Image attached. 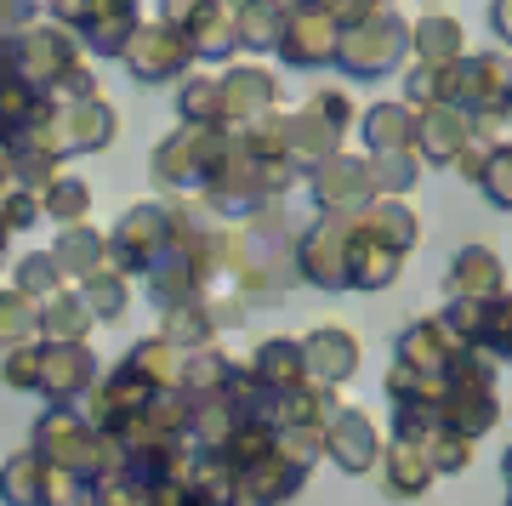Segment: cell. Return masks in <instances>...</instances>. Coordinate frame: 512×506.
<instances>
[{
	"mask_svg": "<svg viewBox=\"0 0 512 506\" xmlns=\"http://www.w3.org/2000/svg\"><path fill=\"white\" fill-rule=\"evenodd\" d=\"M399 0H319V12H325L336 29H353V23L376 18V12H393Z\"/></svg>",
	"mask_w": 512,
	"mask_h": 506,
	"instance_id": "obj_46",
	"label": "cell"
},
{
	"mask_svg": "<svg viewBox=\"0 0 512 506\" xmlns=\"http://www.w3.org/2000/svg\"><path fill=\"white\" fill-rule=\"evenodd\" d=\"M74 290H80V302L92 308L97 325H114V319H126V308H131V279L126 273H114V268L92 273L86 285H74Z\"/></svg>",
	"mask_w": 512,
	"mask_h": 506,
	"instance_id": "obj_37",
	"label": "cell"
},
{
	"mask_svg": "<svg viewBox=\"0 0 512 506\" xmlns=\"http://www.w3.org/2000/svg\"><path fill=\"white\" fill-rule=\"evenodd\" d=\"M285 18H291V6H285V0H251V6L234 18V46H239V52H251V57L274 52Z\"/></svg>",
	"mask_w": 512,
	"mask_h": 506,
	"instance_id": "obj_33",
	"label": "cell"
},
{
	"mask_svg": "<svg viewBox=\"0 0 512 506\" xmlns=\"http://www.w3.org/2000/svg\"><path fill=\"white\" fill-rule=\"evenodd\" d=\"M439 319L490 364H512V290H501L495 302H450Z\"/></svg>",
	"mask_w": 512,
	"mask_h": 506,
	"instance_id": "obj_12",
	"label": "cell"
},
{
	"mask_svg": "<svg viewBox=\"0 0 512 506\" xmlns=\"http://www.w3.org/2000/svg\"><path fill=\"white\" fill-rule=\"evenodd\" d=\"M251 376L262 381V387H274V393H296L302 381H313L308 376V353H302L296 336H268V342H256Z\"/></svg>",
	"mask_w": 512,
	"mask_h": 506,
	"instance_id": "obj_30",
	"label": "cell"
},
{
	"mask_svg": "<svg viewBox=\"0 0 512 506\" xmlns=\"http://www.w3.org/2000/svg\"><path fill=\"white\" fill-rule=\"evenodd\" d=\"M501 484L512 489V444H507V455H501Z\"/></svg>",
	"mask_w": 512,
	"mask_h": 506,
	"instance_id": "obj_51",
	"label": "cell"
},
{
	"mask_svg": "<svg viewBox=\"0 0 512 506\" xmlns=\"http://www.w3.org/2000/svg\"><path fill=\"white\" fill-rule=\"evenodd\" d=\"M92 308L80 302V290L63 285L57 296H46L40 302V342H86L92 336Z\"/></svg>",
	"mask_w": 512,
	"mask_h": 506,
	"instance_id": "obj_31",
	"label": "cell"
},
{
	"mask_svg": "<svg viewBox=\"0 0 512 506\" xmlns=\"http://www.w3.org/2000/svg\"><path fill=\"white\" fill-rule=\"evenodd\" d=\"M404 273V256L370 239L359 222H348V290H387Z\"/></svg>",
	"mask_w": 512,
	"mask_h": 506,
	"instance_id": "obj_28",
	"label": "cell"
},
{
	"mask_svg": "<svg viewBox=\"0 0 512 506\" xmlns=\"http://www.w3.org/2000/svg\"><path fill=\"white\" fill-rule=\"evenodd\" d=\"M484 199L490 205H501V211H512V126H507V137H501V148H495V160H490V171H484Z\"/></svg>",
	"mask_w": 512,
	"mask_h": 506,
	"instance_id": "obj_44",
	"label": "cell"
},
{
	"mask_svg": "<svg viewBox=\"0 0 512 506\" xmlns=\"http://www.w3.org/2000/svg\"><path fill=\"white\" fill-rule=\"evenodd\" d=\"M177 120L183 126H211L222 131V86H217V69H188L177 80Z\"/></svg>",
	"mask_w": 512,
	"mask_h": 506,
	"instance_id": "obj_32",
	"label": "cell"
},
{
	"mask_svg": "<svg viewBox=\"0 0 512 506\" xmlns=\"http://www.w3.org/2000/svg\"><path fill=\"white\" fill-rule=\"evenodd\" d=\"M131 6H137V0H131Z\"/></svg>",
	"mask_w": 512,
	"mask_h": 506,
	"instance_id": "obj_56",
	"label": "cell"
},
{
	"mask_svg": "<svg viewBox=\"0 0 512 506\" xmlns=\"http://www.w3.org/2000/svg\"><path fill=\"white\" fill-rule=\"evenodd\" d=\"M353 222H359L370 239H382L387 251H399V256H410L421 245V217H416L410 199H370Z\"/></svg>",
	"mask_w": 512,
	"mask_h": 506,
	"instance_id": "obj_29",
	"label": "cell"
},
{
	"mask_svg": "<svg viewBox=\"0 0 512 506\" xmlns=\"http://www.w3.org/2000/svg\"><path fill=\"white\" fill-rule=\"evenodd\" d=\"M467 353V342H456V330L444 325L439 313L433 319H416V325L399 330V342H393V364H404L410 376L421 381H444V370Z\"/></svg>",
	"mask_w": 512,
	"mask_h": 506,
	"instance_id": "obj_17",
	"label": "cell"
},
{
	"mask_svg": "<svg viewBox=\"0 0 512 506\" xmlns=\"http://www.w3.org/2000/svg\"><path fill=\"white\" fill-rule=\"evenodd\" d=\"M12 290L18 296H29V302H46V296H57L63 290V273H57V262H52V251H29V256H18L12 262Z\"/></svg>",
	"mask_w": 512,
	"mask_h": 506,
	"instance_id": "obj_40",
	"label": "cell"
},
{
	"mask_svg": "<svg viewBox=\"0 0 512 506\" xmlns=\"http://www.w3.org/2000/svg\"><path fill=\"white\" fill-rule=\"evenodd\" d=\"M211 6H222V12H228V18H239V12H245V6H251V0H211Z\"/></svg>",
	"mask_w": 512,
	"mask_h": 506,
	"instance_id": "obj_50",
	"label": "cell"
},
{
	"mask_svg": "<svg viewBox=\"0 0 512 506\" xmlns=\"http://www.w3.org/2000/svg\"><path fill=\"white\" fill-rule=\"evenodd\" d=\"M404 103L410 109H433V103H444V69H427V63H404Z\"/></svg>",
	"mask_w": 512,
	"mask_h": 506,
	"instance_id": "obj_43",
	"label": "cell"
},
{
	"mask_svg": "<svg viewBox=\"0 0 512 506\" xmlns=\"http://www.w3.org/2000/svg\"><path fill=\"white\" fill-rule=\"evenodd\" d=\"M0 501L6 506H86V489L69 484L57 467H46L35 450H18L0 461Z\"/></svg>",
	"mask_w": 512,
	"mask_h": 506,
	"instance_id": "obj_11",
	"label": "cell"
},
{
	"mask_svg": "<svg viewBox=\"0 0 512 506\" xmlns=\"http://www.w3.org/2000/svg\"><path fill=\"white\" fill-rule=\"evenodd\" d=\"M217 86H222V131H245L251 120H262L285 103V86L262 63H228L217 74Z\"/></svg>",
	"mask_w": 512,
	"mask_h": 506,
	"instance_id": "obj_14",
	"label": "cell"
},
{
	"mask_svg": "<svg viewBox=\"0 0 512 506\" xmlns=\"http://www.w3.org/2000/svg\"><path fill=\"white\" fill-rule=\"evenodd\" d=\"M0 188H12V171H6V148H0Z\"/></svg>",
	"mask_w": 512,
	"mask_h": 506,
	"instance_id": "obj_52",
	"label": "cell"
},
{
	"mask_svg": "<svg viewBox=\"0 0 512 506\" xmlns=\"http://www.w3.org/2000/svg\"><path fill=\"white\" fill-rule=\"evenodd\" d=\"M444 103L467 114L473 131L507 137V126H512V57L501 46H484V52H467L461 63H450L444 69Z\"/></svg>",
	"mask_w": 512,
	"mask_h": 506,
	"instance_id": "obj_2",
	"label": "cell"
},
{
	"mask_svg": "<svg viewBox=\"0 0 512 506\" xmlns=\"http://www.w3.org/2000/svg\"><path fill=\"white\" fill-rule=\"evenodd\" d=\"M86 506H160V489L143 484L131 467H114L86 489Z\"/></svg>",
	"mask_w": 512,
	"mask_h": 506,
	"instance_id": "obj_38",
	"label": "cell"
},
{
	"mask_svg": "<svg viewBox=\"0 0 512 506\" xmlns=\"http://www.w3.org/2000/svg\"><path fill=\"white\" fill-rule=\"evenodd\" d=\"M29 137L63 165V160H74V154H103V148L120 137V114H114L103 97H92V103H57V109L46 114V126L29 131Z\"/></svg>",
	"mask_w": 512,
	"mask_h": 506,
	"instance_id": "obj_8",
	"label": "cell"
},
{
	"mask_svg": "<svg viewBox=\"0 0 512 506\" xmlns=\"http://www.w3.org/2000/svg\"><path fill=\"white\" fill-rule=\"evenodd\" d=\"M6 239H12V234H6V228H0V262H6Z\"/></svg>",
	"mask_w": 512,
	"mask_h": 506,
	"instance_id": "obj_53",
	"label": "cell"
},
{
	"mask_svg": "<svg viewBox=\"0 0 512 506\" xmlns=\"http://www.w3.org/2000/svg\"><path fill=\"white\" fill-rule=\"evenodd\" d=\"M0 387H12V393H35L40 387V342L6 347V353H0Z\"/></svg>",
	"mask_w": 512,
	"mask_h": 506,
	"instance_id": "obj_42",
	"label": "cell"
},
{
	"mask_svg": "<svg viewBox=\"0 0 512 506\" xmlns=\"http://www.w3.org/2000/svg\"><path fill=\"white\" fill-rule=\"evenodd\" d=\"M52 262H57V273H63V285H86L92 273L109 268V234H97L92 222L57 228V239H52Z\"/></svg>",
	"mask_w": 512,
	"mask_h": 506,
	"instance_id": "obj_26",
	"label": "cell"
},
{
	"mask_svg": "<svg viewBox=\"0 0 512 506\" xmlns=\"http://www.w3.org/2000/svg\"><path fill=\"white\" fill-rule=\"evenodd\" d=\"M308 194H313V211L319 217H359L370 199H376V188H370V160L365 154H336V160H325L319 171L308 177Z\"/></svg>",
	"mask_w": 512,
	"mask_h": 506,
	"instance_id": "obj_13",
	"label": "cell"
},
{
	"mask_svg": "<svg viewBox=\"0 0 512 506\" xmlns=\"http://www.w3.org/2000/svg\"><path fill=\"white\" fill-rule=\"evenodd\" d=\"M507 290V268L490 245H461L444 268V296L450 302H495Z\"/></svg>",
	"mask_w": 512,
	"mask_h": 506,
	"instance_id": "obj_20",
	"label": "cell"
},
{
	"mask_svg": "<svg viewBox=\"0 0 512 506\" xmlns=\"http://www.w3.org/2000/svg\"><path fill=\"white\" fill-rule=\"evenodd\" d=\"M507 506H512V489H507Z\"/></svg>",
	"mask_w": 512,
	"mask_h": 506,
	"instance_id": "obj_55",
	"label": "cell"
},
{
	"mask_svg": "<svg viewBox=\"0 0 512 506\" xmlns=\"http://www.w3.org/2000/svg\"><path fill=\"white\" fill-rule=\"evenodd\" d=\"M421 444H427V455H433V472H439V478H456V472L473 467V438L450 433V427H433Z\"/></svg>",
	"mask_w": 512,
	"mask_h": 506,
	"instance_id": "obj_41",
	"label": "cell"
},
{
	"mask_svg": "<svg viewBox=\"0 0 512 506\" xmlns=\"http://www.w3.org/2000/svg\"><path fill=\"white\" fill-rule=\"evenodd\" d=\"M490 29H495V46L512 52V0H490Z\"/></svg>",
	"mask_w": 512,
	"mask_h": 506,
	"instance_id": "obj_49",
	"label": "cell"
},
{
	"mask_svg": "<svg viewBox=\"0 0 512 506\" xmlns=\"http://www.w3.org/2000/svg\"><path fill=\"white\" fill-rule=\"evenodd\" d=\"M205 6H211V0H160V12H154V18H160V23H177V29H188V23L205 12Z\"/></svg>",
	"mask_w": 512,
	"mask_h": 506,
	"instance_id": "obj_47",
	"label": "cell"
},
{
	"mask_svg": "<svg viewBox=\"0 0 512 506\" xmlns=\"http://www.w3.org/2000/svg\"><path fill=\"white\" fill-rule=\"evenodd\" d=\"M40 12H29V6H18V0H0V40H12L23 29V23H35Z\"/></svg>",
	"mask_w": 512,
	"mask_h": 506,
	"instance_id": "obj_48",
	"label": "cell"
},
{
	"mask_svg": "<svg viewBox=\"0 0 512 506\" xmlns=\"http://www.w3.org/2000/svg\"><path fill=\"white\" fill-rule=\"evenodd\" d=\"M370 160V188L376 199H410V188L421 182L427 165L416 160V148H399V154H365Z\"/></svg>",
	"mask_w": 512,
	"mask_h": 506,
	"instance_id": "obj_36",
	"label": "cell"
},
{
	"mask_svg": "<svg viewBox=\"0 0 512 506\" xmlns=\"http://www.w3.org/2000/svg\"><path fill=\"white\" fill-rule=\"evenodd\" d=\"M86 63V52H80V40L63 29V23L52 18H35V23H23L18 35L6 40V69L23 74L35 91H46L52 97L63 80H69L74 69Z\"/></svg>",
	"mask_w": 512,
	"mask_h": 506,
	"instance_id": "obj_5",
	"label": "cell"
},
{
	"mask_svg": "<svg viewBox=\"0 0 512 506\" xmlns=\"http://www.w3.org/2000/svg\"><path fill=\"white\" fill-rule=\"evenodd\" d=\"M29 450L46 461V467H57L69 484L92 489L103 472L120 467V450H114V438H103L92 427V421L80 416L74 404H46L35 421V433H29Z\"/></svg>",
	"mask_w": 512,
	"mask_h": 506,
	"instance_id": "obj_1",
	"label": "cell"
},
{
	"mask_svg": "<svg viewBox=\"0 0 512 506\" xmlns=\"http://www.w3.org/2000/svg\"><path fill=\"white\" fill-rule=\"evenodd\" d=\"M183 35H188V46H194V63H200V69H217V63H228V57L239 52L234 46V18H228L222 6H205Z\"/></svg>",
	"mask_w": 512,
	"mask_h": 506,
	"instance_id": "obj_34",
	"label": "cell"
},
{
	"mask_svg": "<svg viewBox=\"0 0 512 506\" xmlns=\"http://www.w3.org/2000/svg\"><path fill=\"white\" fill-rule=\"evenodd\" d=\"M35 222H40V194H29V188H0V228L6 234H23Z\"/></svg>",
	"mask_w": 512,
	"mask_h": 506,
	"instance_id": "obj_45",
	"label": "cell"
},
{
	"mask_svg": "<svg viewBox=\"0 0 512 506\" xmlns=\"http://www.w3.org/2000/svg\"><path fill=\"white\" fill-rule=\"evenodd\" d=\"M137 6L131 0H97L92 6V18L74 29V40H80V52L86 57H126V46H131V35H137Z\"/></svg>",
	"mask_w": 512,
	"mask_h": 506,
	"instance_id": "obj_23",
	"label": "cell"
},
{
	"mask_svg": "<svg viewBox=\"0 0 512 506\" xmlns=\"http://www.w3.org/2000/svg\"><path fill=\"white\" fill-rule=\"evenodd\" d=\"M97 353L86 342H40V387L46 404H80L97 387Z\"/></svg>",
	"mask_w": 512,
	"mask_h": 506,
	"instance_id": "obj_15",
	"label": "cell"
},
{
	"mask_svg": "<svg viewBox=\"0 0 512 506\" xmlns=\"http://www.w3.org/2000/svg\"><path fill=\"white\" fill-rule=\"evenodd\" d=\"M473 137V120L450 103H433V109H416V160L450 171V160L461 154V143Z\"/></svg>",
	"mask_w": 512,
	"mask_h": 506,
	"instance_id": "obj_22",
	"label": "cell"
},
{
	"mask_svg": "<svg viewBox=\"0 0 512 506\" xmlns=\"http://www.w3.org/2000/svg\"><path fill=\"white\" fill-rule=\"evenodd\" d=\"M461 57H467V29H461L456 12H421V18H410V63L450 69Z\"/></svg>",
	"mask_w": 512,
	"mask_h": 506,
	"instance_id": "obj_25",
	"label": "cell"
},
{
	"mask_svg": "<svg viewBox=\"0 0 512 506\" xmlns=\"http://www.w3.org/2000/svg\"><path fill=\"white\" fill-rule=\"evenodd\" d=\"M382 433H376V421L359 410V404H342L325 427V455L336 472H348V478H365V472L382 467Z\"/></svg>",
	"mask_w": 512,
	"mask_h": 506,
	"instance_id": "obj_16",
	"label": "cell"
},
{
	"mask_svg": "<svg viewBox=\"0 0 512 506\" xmlns=\"http://www.w3.org/2000/svg\"><path fill=\"white\" fill-rule=\"evenodd\" d=\"M359 137H365V154H399V148H416V109L404 97H382L359 114Z\"/></svg>",
	"mask_w": 512,
	"mask_h": 506,
	"instance_id": "obj_27",
	"label": "cell"
},
{
	"mask_svg": "<svg viewBox=\"0 0 512 506\" xmlns=\"http://www.w3.org/2000/svg\"><path fill=\"white\" fill-rule=\"evenodd\" d=\"M0 74H6V40H0Z\"/></svg>",
	"mask_w": 512,
	"mask_h": 506,
	"instance_id": "obj_54",
	"label": "cell"
},
{
	"mask_svg": "<svg viewBox=\"0 0 512 506\" xmlns=\"http://www.w3.org/2000/svg\"><path fill=\"white\" fill-rule=\"evenodd\" d=\"M57 103L46 97V91H35L23 74H0V148H12V143H23L29 131H40L46 126V114H52Z\"/></svg>",
	"mask_w": 512,
	"mask_h": 506,
	"instance_id": "obj_24",
	"label": "cell"
},
{
	"mask_svg": "<svg viewBox=\"0 0 512 506\" xmlns=\"http://www.w3.org/2000/svg\"><path fill=\"white\" fill-rule=\"evenodd\" d=\"M131 69L137 86H171V80H183L188 69H200L194 63V46L177 23H160V18H143L137 23V35H131L126 57H120Z\"/></svg>",
	"mask_w": 512,
	"mask_h": 506,
	"instance_id": "obj_9",
	"label": "cell"
},
{
	"mask_svg": "<svg viewBox=\"0 0 512 506\" xmlns=\"http://www.w3.org/2000/svg\"><path fill=\"white\" fill-rule=\"evenodd\" d=\"M336 46H342V29L325 12H291L279 29L274 57L285 69H336Z\"/></svg>",
	"mask_w": 512,
	"mask_h": 506,
	"instance_id": "obj_18",
	"label": "cell"
},
{
	"mask_svg": "<svg viewBox=\"0 0 512 506\" xmlns=\"http://www.w3.org/2000/svg\"><path fill=\"white\" fill-rule=\"evenodd\" d=\"M171 239H177V217H171V205L143 199V205H131L126 217L109 228V268L126 273V279H148V268L171 251Z\"/></svg>",
	"mask_w": 512,
	"mask_h": 506,
	"instance_id": "obj_7",
	"label": "cell"
},
{
	"mask_svg": "<svg viewBox=\"0 0 512 506\" xmlns=\"http://www.w3.org/2000/svg\"><path fill=\"white\" fill-rule=\"evenodd\" d=\"M222 148H228V131H211V126H177L171 137L154 143L148 154V177L160 194H200L205 177H211V165L222 160Z\"/></svg>",
	"mask_w": 512,
	"mask_h": 506,
	"instance_id": "obj_6",
	"label": "cell"
},
{
	"mask_svg": "<svg viewBox=\"0 0 512 506\" xmlns=\"http://www.w3.org/2000/svg\"><path fill=\"white\" fill-rule=\"evenodd\" d=\"M353 222V217H348ZM348 222L342 217H319L313 228H302L296 234V279L302 285H319V290H348Z\"/></svg>",
	"mask_w": 512,
	"mask_h": 506,
	"instance_id": "obj_10",
	"label": "cell"
},
{
	"mask_svg": "<svg viewBox=\"0 0 512 506\" xmlns=\"http://www.w3.org/2000/svg\"><path fill=\"white\" fill-rule=\"evenodd\" d=\"M382 495L393 506H404V501H421L427 489L439 484V472H433V455H427V444L421 438H393L382 450Z\"/></svg>",
	"mask_w": 512,
	"mask_h": 506,
	"instance_id": "obj_19",
	"label": "cell"
},
{
	"mask_svg": "<svg viewBox=\"0 0 512 506\" xmlns=\"http://www.w3.org/2000/svg\"><path fill=\"white\" fill-rule=\"evenodd\" d=\"M29 342H40V308L6 285L0 290V353L6 347H29Z\"/></svg>",
	"mask_w": 512,
	"mask_h": 506,
	"instance_id": "obj_39",
	"label": "cell"
},
{
	"mask_svg": "<svg viewBox=\"0 0 512 506\" xmlns=\"http://www.w3.org/2000/svg\"><path fill=\"white\" fill-rule=\"evenodd\" d=\"M404 63H410V18H404L399 6L342 29L336 69L348 74V80H387V74H399Z\"/></svg>",
	"mask_w": 512,
	"mask_h": 506,
	"instance_id": "obj_4",
	"label": "cell"
},
{
	"mask_svg": "<svg viewBox=\"0 0 512 506\" xmlns=\"http://www.w3.org/2000/svg\"><path fill=\"white\" fill-rule=\"evenodd\" d=\"M302 353H308V376L319 387H342V381L359 376V336L348 325H319L302 336Z\"/></svg>",
	"mask_w": 512,
	"mask_h": 506,
	"instance_id": "obj_21",
	"label": "cell"
},
{
	"mask_svg": "<svg viewBox=\"0 0 512 506\" xmlns=\"http://www.w3.org/2000/svg\"><path fill=\"white\" fill-rule=\"evenodd\" d=\"M353 131H359L353 97L342 86H319L308 103L291 114V165L302 171V177H313L325 160H336V154L348 148Z\"/></svg>",
	"mask_w": 512,
	"mask_h": 506,
	"instance_id": "obj_3",
	"label": "cell"
},
{
	"mask_svg": "<svg viewBox=\"0 0 512 506\" xmlns=\"http://www.w3.org/2000/svg\"><path fill=\"white\" fill-rule=\"evenodd\" d=\"M40 217L57 222V228H74V222L92 217V182L74 177V171H57L52 188L40 194Z\"/></svg>",
	"mask_w": 512,
	"mask_h": 506,
	"instance_id": "obj_35",
	"label": "cell"
}]
</instances>
